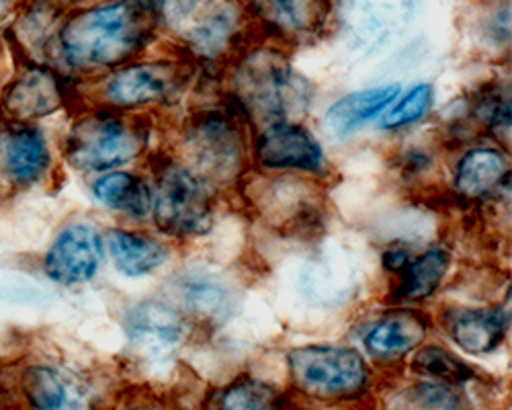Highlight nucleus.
I'll use <instances>...</instances> for the list:
<instances>
[{
  "label": "nucleus",
  "instance_id": "f257e3e1",
  "mask_svg": "<svg viewBox=\"0 0 512 410\" xmlns=\"http://www.w3.org/2000/svg\"><path fill=\"white\" fill-rule=\"evenodd\" d=\"M146 31L142 7L134 0H117L68 19L60 31V50L74 70L113 68L140 52Z\"/></svg>",
  "mask_w": 512,
  "mask_h": 410
},
{
  "label": "nucleus",
  "instance_id": "f03ea898",
  "mask_svg": "<svg viewBox=\"0 0 512 410\" xmlns=\"http://www.w3.org/2000/svg\"><path fill=\"white\" fill-rule=\"evenodd\" d=\"M238 93L250 113L273 123H285L310 109L308 80L273 52H256L244 62Z\"/></svg>",
  "mask_w": 512,
  "mask_h": 410
},
{
  "label": "nucleus",
  "instance_id": "7ed1b4c3",
  "mask_svg": "<svg viewBox=\"0 0 512 410\" xmlns=\"http://www.w3.org/2000/svg\"><path fill=\"white\" fill-rule=\"evenodd\" d=\"M142 148L144 136L132 123L109 115H91L74 123L64 154L76 171L109 173L134 160Z\"/></svg>",
  "mask_w": 512,
  "mask_h": 410
},
{
  "label": "nucleus",
  "instance_id": "20e7f679",
  "mask_svg": "<svg viewBox=\"0 0 512 410\" xmlns=\"http://www.w3.org/2000/svg\"><path fill=\"white\" fill-rule=\"evenodd\" d=\"M287 361L293 384L316 398L355 396L369 376L363 357L343 347H302L291 351Z\"/></svg>",
  "mask_w": 512,
  "mask_h": 410
},
{
  "label": "nucleus",
  "instance_id": "39448f33",
  "mask_svg": "<svg viewBox=\"0 0 512 410\" xmlns=\"http://www.w3.org/2000/svg\"><path fill=\"white\" fill-rule=\"evenodd\" d=\"M156 224L173 236H199L211 226L213 210L205 185L181 167H168L158 179L152 201Z\"/></svg>",
  "mask_w": 512,
  "mask_h": 410
},
{
  "label": "nucleus",
  "instance_id": "423d86ee",
  "mask_svg": "<svg viewBox=\"0 0 512 410\" xmlns=\"http://www.w3.org/2000/svg\"><path fill=\"white\" fill-rule=\"evenodd\" d=\"M414 15V0H340L338 23L347 44L375 54L400 37Z\"/></svg>",
  "mask_w": 512,
  "mask_h": 410
},
{
  "label": "nucleus",
  "instance_id": "0eeeda50",
  "mask_svg": "<svg viewBox=\"0 0 512 410\" xmlns=\"http://www.w3.org/2000/svg\"><path fill=\"white\" fill-rule=\"evenodd\" d=\"M52 169L48 134L35 123H0V183L9 189H29Z\"/></svg>",
  "mask_w": 512,
  "mask_h": 410
},
{
  "label": "nucleus",
  "instance_id": "6e6552de",
  "mask_svg": "<svg viewBox=\"0 0 512 410\" xmlns=\"http://www.w3.org/2000/svg\"><path fill=\"white\" fill-rule=\"evenodd\" d=\"M105 249L91 224H68L58 232L44 257L46 275L64 287L89 283L101 267Z\"/></svg>",
  "mask_w": 512,
  "mask_h": 410
},
{
  "label": "nucleus",
  "instance_id": "1a4fd4ad",
  "mask_svg": "<svg viewBox=\"0 0 512 410\" xmlns=\"http://www.w3.org/2000/svg\"><path fill=\"white\" fill-rule=\"evenodd\" d=\"M64 97V82L48 68L33 66L19 72L0 93V115L5 121L33 123L56 113Z\"/></svg>",
  "mask_w": 512,
  "mask_h": 410
},
{
  "label": "nucleus",
  "instance_id": "9d476101",
  "mask_svg": "<svg viewBox=\"0 0 512 410\" xmlns=\"http://www.w3.org/2000/svg\"><path fill=\"white\" fill-rule=\"evenodd\" d=\"M125 335L136 353L148 359H164L181 347L185 320L177 308L146 300L127 312Z\"/></svg>",
  "mask_w": 512,
  "mask_h": 410
},
{
  "label": "nucleus",
  "instance_id": "9b49d317",
  "mask_svg": "<svg viewBox=\"0 0 512 410\" xmlns=\"http://www.w3.org/2000/svg\"><path fill=\"white\" fill-rule=\"evenodd\" d=\"M181 87V76L168 64H138L107 78L103 97L115 107H142L173 97Z\"/></svg>",
  "mask_w": 512,
  "mask_h": 410
},
{
  "label": "nucleus",
  "instance_id": "f8f14e48",
  "mask_svg": "<svg viewBox=\"0 0 512 410\" xmlns=\"http://www.w3.org/2000/svg\"><path fill=\"white\" fill-rule=\"evenodd\" d=\"M256 156L275 171H320L324 150L300 123H271L256 142Z\"/></svg>",
  "mask_w": 512,
  "mask_h": 410
},
{
  "label": "nucleus",
  "instance_id": "ddd939ff",
  "mask_svg": "<svg viewBox=\"0 0 512 410\" xmlns=\"http://www.w3.org/2000/svg\"><path fill=\"white\" fill-rule=\"evenodd\" d=\"M21 396L27 410H95L84 386L52 363H33L25 369Z\"/></svg>",
  "mask_w": 512,
  "mask_h": 410
},
{
  "label": "nucleus",
  "instance_id": "4468645a",
  "mask_svg": "<svg viewBox=\"0 0 512 410\" xmlns=\"http://www.w3.org/2000/svg\"><path fill=\"white\" fill-rule=\"evenodd\" d=\"M445 324L457 347L472 355H486L504 339L506 312L486 308H453L447 312Z\"/></svg>",
  "mask_w": 512,
  "mask_h": 410
},
{
  "label": "nucleus",
  "instance_id": "2eb2a0df",
  "mask_svg": "<svg viewBox=\"0 0 512 410\" xmlns=\"http://www.w3.org/2000/svg\"><path fill=\"white\" fill-rule=\"evenodd\" d=\"M175 294L183 306L207 320H226L234 310V292L224 277L189 269L175 277Z\"/></svg>",
  "mask_w": 512,
  "mask_h": 410
},
{
  "label": "nucleus",
  "instance_id": "dca6fc26",
  "mask_svg": "<svg viewBox=\"0 0 512 410\" xmlns=\"http://www.w3.org/2000/svg\"><path fill=\"white\" fill-rule=\"evenodd\" d=\"M193 152L197 162L211 175L230 177L240 164L242 144L236 130L224 119H207L193 132Z\"/></svg>",
  "mask_w": 512,
  "mask_h": 410
},
{
  "label": "nucleus",
  "instance_id": "f3484780",
  "mask_svg": "<svg viewBox=\"0 0 512 410\" xmlns=\"http://www.w3.org/2000/svg\"><path fill=\"white\" fill-rule=\"evenodd\" d=\"M400 95L398 85L367 89L361 93H351L336 101L326 113V128L330 134L343 138L359 130L363 123L386 111Z\"/></svg>",
  "mask_w": 512,
  "mask_h": 410
},
{
  "label": "nucleus",
  "instance_id": "a211bd4d",
  "mask_svg": "<svg viewBox=\"0 0 512 410\" xmlns=\"http://www.w3.org/2000/svg\"><path fill=\"white\" fill-rule=\"evenodd\" d=\"M426 333V324L412 312H396L381 318L365 335V349L383 361L398 359L416 349Z\"/></svg>",
  "mask_w": 512,
  "mask_h": 410
},
{
  "label": "nucleus",
  "instance_id": "6ab92c4d",
  "mask_svg": "<svg viewBox=\"0 0 512 410\" xmlns=\"http://www.w3.org/2000/svg\"><path fill=\"white\" fill-rule=\"evenodd\" d=\"M109 253L115 267L127 277L150 275L168 259L164 244L127 230L109 232Z\"/></svg>",
  "mask_w": 512,
  "mask_h": 410
},
{
  "label": "nucleus",
  "instance_id": "aec40b11",
  "mask_svg": "<svg viewBox=\"0 0 512 410\" xmlns=\"http://www.w3.org/2000/svg\"><path fill=\"white\" fill-rule=\"evenodd\" d=\"M508 162L502 152L492 148H476L467 152L455 175V189L465 197H484L504 183Z\"/></svg>",
  "mask_w": 512,
  "mask_h": 410
},
{
  "label": "nucleus",
  "instance_id": "412c9836",
  "mask_svg": "<svg viewBox=\"0 0 512 410\" xmlns=\"http://www.w3.org/2000/svg\"><path fill=\"white\" fill-rule=\"evenodd\" d=\"M93 193L105 208L130 214L134 218H144L152 210L154 201L148 185L140 177L119 171H111L99 177L93 183Z\"/></svg>",
  "mask_w": 512,
  "mask_h": 410
},
{
  "label": "nucleus",
  "instance_id": "4be33fe9",
  "mask_svg": "<svg viewBox=\"0 0 512 410\" xmlns=\"http://www.w3.org/2000/svg\"><path fill=\"white\" fill-rule=\"evenodd\" d=\"M449 269V255L443 249H431L424 255L412 259L408 257L402 269V283L396 292V298L404 302H420L433 296Z\"/></svg>",
  "mask_w": 512,
  "mask_h": 410
},
{
  "label": "nucleus",
  "instance_id": "5701e85b",
  "mask_svg": "<svg viewBox=\"0 0 512 410\" xmlns=\"http://www.w3.org/2000/svg\"><path fill=\"white\" fill-rule=\"evenodd\" d=\"M259 13L287 33H304L316 27L328 7V0H254Z\"/></svg>",
  "mask_w": 512,
  "mask_h": 410
},
{
  "label": "nucleus",
  "instance_id": "b1692460",
  "mask_svg": "<svg viewBox=\"0 0 512 410\" xmlns=\"http://www.w3.org/2000/svg\"><path fill=\"white\" fill-rule=\"evenodd\" d=\"M435 101V91L431 85H418L410 89L400 101H394L388 111L381 115L379 126L383 130H398L412 126L414 121L422 119L431 111Z\"/></svg>",
  "mask_w": 512,
  "mask_h": 410
},
{
  "label": "nucleus",
  "instance_id": "393cba45",
  "mask_svg": "<svg viewBox=\"0 0 512 410\" xmlns=\"http://www.w3.org/2000/svg\"><path fill=\"white\" fill-rule=\"evenodd\" d=\"M414 367L418 372L443 382H463L472 376V372H469V367L465 363H461L459 359H455L453 355H449L445 349H439V347L422 349L414 359Z\"/></svg>",
  "mask_w": 512,
  "mask_h": 410
},
{
  "label": "nucleus",
  "instance_id": "a878e982",
  "mask_svg": "<svg viewBox=\"0 0 512 410\" xmlns=\"http://www.w3.org/2000/svg\"><path fill=\"white\" fill-rule=\"evenodd\" d=\"M222 410H277V394L261 382H240L226 390Z\"/></svg>",
  "mask_w": 512,
  "mask_h": 410
},
{
  "label": "nucleus",
  "instance_id": "bb28decb",
  "mask_svg": "<svg viewBox=\"0 0 512 410\" xmlns=\"http://www.w3.org/2000/svg\"><path fill=\"white\" fill-rule=\"evenodd\" d=\"M394 410H461V404L449 388L424 384L406 392L404 400H398Z\"/></svg>",
  "mask_w": 512,
  "mask_h": 410
},
{
  "label": "nucleus",
  "instance_id": "cd10ccee",
  "mask_svg": "<svg viewBox=\"0 0 512 410\" xmlns=\"http://www.w3.org/2000/svg\"><path fill=\"white\" fill-rule=\"evenodd\" d=\"M7 11H9V0H0V21H3Z\"/></svg>",
  "mask_w": 512,
  "mask_h": 410
}]
</instances>
